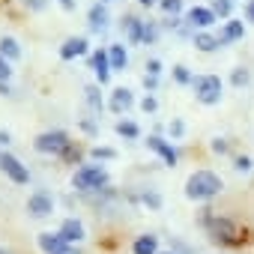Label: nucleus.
I'll return each mask as SVG.
<instances>
[{
	"label": "nucleus",
	"instance_id": "obj_3",
	"mask_svg": "<svg viewBox=\"0 0 254 254\" xmlns=\"http://www.w3.org/2000/svg\"><path fill=\"white\" fill-rule=\"evenodd\" d=\"M72 189L81 194H102L108 189V171L102 165H81L72 174Z\"/></svg>",
	"mask_w": 254,
	"mask_h": 254
},
{
	"label": "nucleus",
	"instance_id": "obj_10",
	"mask_svg": "<svg viewBox=\"0 0 254 254\" xmlns=\"http://www.w3.org/2000/svg\"><path fill=\"white\" fill-rule=\"evenodd\" d=\"M27 212H30L33 218H48V215L54 212V197H51L48 191H33V194L27 197Z\"/></svg>",
	"mask_w": 254,
	"mask_h": 254
},
{
	"label": "nucleus",
	"instance_id": "obj_14",
	"mask_svg": "<svg viewBox=\"0 0 254 254\" xmlns=\"http://www.w3.org/2000/svg\"><path fill=\"white\" fill-rule=\"evenodd\" d=\"M87 27H90V33H105L108 30V9H105V3H99V0L87 12Z\"/></svg>",
	"mask_w": 254,
	"mask_h": 254
},
{
	"label": "nucleus",
	"instance_id": "obj_50",
	"mask_svg": "<svg viewBox=\"0 0 254 254\" xmlns=\"http://www.w3.org/2000/svg\"><path fill=\"white\" fill-rule=\"evenodd\" d=\"M159 254H174V251H159Z\"/></svg>",
	"mask_w": 254,
	"mask_h": 254
},
{
	"label": "nucleus",
	"instance_id": "obj_15",
	"mask_svg": "<svg viewBox=\"0 0 254 254\" xmlns=\"http://www.w3.org/2000/svg\"><path fill=\"white\" fill-rule=\"evenodd\" d=\"M239 39H245V24H242V21H236V18H227V21H224V27H221V33H218L221 48H224V45H230V42H239Z\"/></svg>",
	"mask_w": 254,
	"mask_h": 254
},
{
	"label": "nucleus",
	"instance_id": "obj_13",
	"mask_svg": "<svg viewBox=\"0 0 254 254\" xmlns=\"http://www.w3.org/2000/svg\"><path fill=\"white\" fill-rule=\"evenodd\" d=\"M69 245H78L84 236H87V230H84V221L81 218H63V224H60V230H57Z\"/></svg>",
	"mask_w": 254,
	"mask_h": 254
},
{
	"label": "nucleus",
	"instance_id": "obj_42",
	"mask_svg": "<svg viewBox=\"0 0 254 254\" xmlns=\"http://www.w3.org/2000/svg\"><path fill=\"white\" fill-rule=\"evenodd\" d=\"M57 3H60L66 12H72V9H75V0H57Z\"/></svg>",
	"mask_w": 254,
	"mask_h": 254
},
{
	"label": "nucleus",
	"instance_id": "obj_27",
	"mask_svg": "<svg viewBox=\"0 0 254 254\" xmlns=\"http://www.w3.org/2000/svg\"><path fill=\"white\" fill-rule=\"evenodd\" d=\"M159 6H162V12H165L168 18H174V15L183 12V0H159Z\"/></svg>",
	"mask_w": 254,
	"mask_h": 254
},
{
	"label": "nucleus",
	"instance_id": "obj_36",
	"mask_svg": "<svg viewBox=\"0 0 254 254\" xmlns=\"http://www.w3.org/2000/svg\"><path fill=\"white\" fill-rule=\"evenodd\" d=\"M81 156H84V153H81V147H75V141H72V147H69L60 159H66V162H81Z\"/></svg>",
	"mask_w": 254,
	"mask_h": 254
},
{
	"label": "nucleus",
	"instance_id": "obj_41",
	"mask_svg": "<svg viewBox=\"0 0 254 254\" xmlns=\"http://www.w3.org/2000/svg\"><path fill=\"white\" fill-rule=\"evenodd\" d=\"M81 129H84L87 135H96V123H93V120H81Z\"/></svg>",
	"mask_w": 254,
	"mask_h": 254
},
{
	"label": "nucleus",
	"instance_id": "obj_21",
	"mask_svg": "<svg viewBox=\"0 0 254 254\" xmlns=\"http://www.w3.org/2000/svg\"><path fill=\"white\" fill-rule=\"evenodd\" d=\"M99 87H102V84H87V87H84V99H87V108H90L93 114H102V108H105V99H102Z\"/></svg>",
	"mask_w": 254,
	"mask_h": 254
},
{
	"label": "nucleus",
	"instance_id": "obj_49",
	"mask_svg": "<svg viewBox=\"0 0 254 254\" xmlns=\"http://www.w3.org/2000/svg\"><path fill=\"white\" fill-rule=\"evenodd\" d=\"M99 3H114V0H99Z\"/></svg>",
	"mask_w": 254,
	"mask_h": 254
},
{
	"label": "nucleus",
	"instance_id": "obj_39",
	"mask_svg": "<svg viewBox=\"0 0 254 254\" xmlns=\"http://www.w3.org/2000/svg\"><path fill=\"white\" fill-rule=\"evenodd\" d=\"M156 87H159V78H156V75H144V90H147V93H153Z\"/></svg>",
	"mask_w": 254,
	"mask_h": 254
},
{
	"label": "nucleus",
	"instance_id": "obj_40",
	"mask_svg": "<svg viewBox=\"0 0 254 254\" xmlns=\"http://www.w3.org/2000/svg\"><path fill=\"white\" fill-rule=\"evenodd\" d=\"M245 21L254 24V0H245Z\"/></svg>",
	"mask_w": 254,
	"mask_h": 254
},
{
	"label": "nucleus",
	"instance_id": "obj_46",
	"mask_svg": "<svg viewBox=\"0 0 254 254\" xmlns=\"http://www.w3.org/2000/svg\"><path fill=\"white\" fill-rule=\"evenodd\" d=\"M0 144H3V147L9 144V132H0Z\"/></svg>",
	"mask_w": 254,
	"mask_h": 254
},
{
	"label": "nucleus",
	"instance_id": "obj_29",
	"mask_svg": "<svg viewBox=\"0 0 254 254\" xmlns=\"http://www.w3.org/2000/svg\"><path fill=\"white\" fill-rule=\"evenodd\" d=\"M90 156H93L96 162H111V159H117V150H111V147H93Z\"/></svg>",
	"mask_w": 254,
	"mask_h": 254
},
{
	"label": "nucleus",
	"instance_id": "obj_35",
	"mask_svg": "<svg viewBox=\"0 0 254 254\" xmlns=\"http://www.w3.org/2000/svg\"><path fill=\"white\" fill-rule=\"evenodd\" d=\"M9 78H12V63L0 54V81H9Z\"/></svg>",
	"mask_w": 254,
	"mask_h": 254
},
{
	"label": "nucleus",
	"instance_id": "obj_11",
	"mask_svg": "<svg viewBox=\"0 0 254 254\" xmlns=\"http://www.w3.org/2000/svg\"><path fill=\"white\" fill-rule=\"evenodd\" d=\"M120 27H123L126 42H129V45H144V21L138 15H126L120 21Z\"/></svg>",
	"mask_w": 254,
	"mask_h": 254
},
{
	"label": "nucleus",
	"instance_id": "obj_26",
	"mask_svg": "<svg viewBox=\"0 0 254 254\" xmlns=\"http://www.w3.org/2000/svg\"><path fill=\"white\" fill-rule=\"evenodd\" d=\"M248 81H251V72H248L245 66H236V69L230 72V84H233V87H245Z\"/></svg>",
	"mask_w": 254,
	"mask_h": 254
},
{
	"label": "nucleus",
	"instance_id": "obj_37",
	"mask_svg": "<svg viewBox=\"0 0 254 254\" xmlns=\"http://www.w3.org/2000/svg\"><path fill=\"white\" fill-rule=\"evenodd\" d=\"M21 3H24L30 12H42V9L48 6V0H21Z\"/></svg>",
	"mask_w": 254,
	"mask_h": 254
},
{
	"label": "nucleus",
	"instance_id": "obj_5",
	"mask_svg": "<svg viewBox=\"0 0 254 254\" xmlns=\"http://www.w3.org/2000/svg\"><path fill=\"white\" fill-rule=\"evenodd\" d=\"M69 147H72V138L63 129H51V132H42L33 138V150L42 156H63Z\"/></svg>",
	"mask_w": 254,
	"mask_h": 254
},
{
	"label": "nucleus",
	"instance_id": "obj_9",
	"mask_svg": "<svg viewBox=\"0 0 254 254\" xmlns=\"http://www.w3.org/2000/svg\"><path fill=\"white\" fill-rule=\"evenodd\" d=\"M3 174H6L15 186H27V183H30V171H27V165H21V159L12 156V153L3 156Z\"/></svg>",
	"mask_w": 254,
	"mask_h": 254
},
{
	"label": "nucleus",
	"instance_id": "obj_22",
	"mask_svg": "<svg viewBox=\"0 0 254 254\" xmlns=\"http://www.w3.org/2000/svg\"><path fill=\"white\" fill-rule=\"evenodd\" d=\"M114 132H117L120 138H126V141H138V138H141V126H138L135 120H120V123L114 126Z\"/></svg>",
	"mask_w": 254,
	"mask_h": 254
},
{
	"label": "nucleus",
	"instance_id": "obj_43",
	"mask_svg": "<svg viewBox=\"0 0 254 254\" xmlns=\"http://www.w3.org/2000/svg\"><path fill=\"white\" fill-rule=\"evenodd\" d=\"M12 90H9V81H0V96H9Z\"/></svg>",
	"mask_w": 254,
	"mask_h": 254
},
{
	"label": "nucleus",
	"instance_id": "obj_19",
	"mask_svg": "<svg viewBox=\"0 0 254 254\" xmlns=\"http://www.w3.org/2000/svg\"><path fill=\"white\" fill-rule=\"evenodd\" d=\"M108 57H111V69H114V72H123L126 66H129V51H126L123 42L108 45Z\"/></svg>",
	"mask_w": 254,
	"mask_h": 254
},
{
	"label": "nucleus",
	"instance_id": "obj_32",
	"mask_svg": "<svg viewBox=\"0 0 254 254\" xmlns=\"http://www.w3.org/2000/svg\"><path fill=\"white\" fill-rule=\"evenodd\" d=\"M209 147H212V153H218V156H227V153H230V141H227V138H215Z\"/></svg>",
	"mask_w": 254,
	"mask_h": 254
},
{
	"label": "nucleus",
	"instance_id": "obj_12",
	"mask_svg": "<svg viewBox=\"0 0 254 254\" xmlns=\"http://www.w3.org/2000/svg\"><path fill=\"white\" fill-rule=\"evenodd\" d=\"M135 105V93L129 90V87H117V90H111V99H108V108L114 111V114H126Z\"/></svg>",
	"mask_w": 254,
	"mask_h": 254
},
{
	"label": "nucleus",
	"instance_id": "obj_31",
	"mask_svg": "<svg viewBox=\"0 0 254 254\" xmlns=\"http://www.w3.org/2000/svg\"><path fill=\"white\" fill-rule=\"evenodd\" d=\"M174 81H177V84H191L194 75L189 72V66H174Z\"/></svg>",
	"mask_w": 254,
	"mask_h": 254
},
{
	"label": "nucleus",
	"instance_id": "obj_44",
	"mask_svg": "<svg viewBox=\"0 0 254 254\" xmlns=\"http://www.w3.org/2000/svg\"><path fill=\"white\" fill-rule=\"evenodd\" d=\"M57 254H81V251H78L75 245H66V248H63V251H57Z\"/></svg>",
	"mask_w": 254,
	"mask_h": 254
},
{
	"label": "nucleus",
	"instance_id": "obj_18",
	"mask_svg": "<svg viewBox=\"0 0 254 254\" xmlns=\"http://www.w3.org/2000/svg\"><path fill=\"white\" fill-rule=\"evenodd\" d=\"M36 242H39V248H42L45 254H57V251H63V248L69 245V242H66L60 233H51V230L39 233V239H36Z\"/></svg>",
	"mask_w": 254,
	"mask_h": 254
},
{
	"label": "nucleus",
	"instance_id": "obj_16",
	"mask_svg": "<svg viewBox=\"0 0 254 254\" xmlns=\"http://www.w3.org/2000/svg\"><path fill=\"white\" fill-rule=\"evenodd\" d=\"M87 51H90V45H87V39H84V36H69V39L60 45V57H63V60L84 57Z\"/></svg>",
	"mask_w": 254,
	"mask_h": 254
},
{
	"label": "nucleus",
	"instance_id": "obj_45",
	"mask_svg": "<svg viewBox=\"0 0 254 254\" xmlns=\"http://www.w3.org/2000/svg\"><path fill=\"white\" fill-rule=\"evenodd\" d=\"M138 3H141V6H147V9H150V6H159V0H138Z\"/></svg>",
	"mask_w": 254,
	"mask_h": 254
},
{
	"label": "nucleus",
	"instance_id": "obj_6",
	"mask_svg": "<svg viewBox=\"0 0 254 254\" xmlns=\"http://www.w3.org/2000/svg\"><path fill=\"white\" fill-rule=\"evenodd\" d=\"M147 147L168 165V168H177V162H180V153H177V147L171 144V141H165L162 135H150L147 138Z\"/></svg>",
	"mask_w": 254,
	"mask_h": 254
},
{
	"label": "nucleus",
	"instance_id": "obj_34",
	"mask_svg": "<svg viewBox=\"0 0 254 254\" xmlns=\"http://www.w3.org/2000/svg\"><path fill=\"white\" fill-rule=\"evenodd\" d=\"M141 108H144V114H156V111H159V102H156V96H150V93H147V96L141 99Z\"/></svg>",
	"mask_w": 254,
	"mask_h": 254
},
{
	"label": "nucleus",
	"instance_id": "obj_48",
	"mask_svg": "<svg viewBox=\"0 0 254 254\" xmlns=\"http://www.w3.org/2000/svg\"><path fill=\"white\" fill-rule=\"evenodd\" d=\"M0 254H12V251H6V248H0Z\"/></svg>",
	"mask_w": 254,
	"mask_h": 254
},
{
	"label": "nucleus",
	"instance_id": "obj_25",
	"mask_svg": "<svg viewBox=\"0 0 254 254\" xmlns=\"http://www.w3.org/2000/svg\"><path fill=\"white\" fill-rule=\"evenodd\" d=\"M162 36V27L156 21H144V45H156Z\"/></svg>",
	"mask_w": 254,
	"mask_h": 254
},
{
	"label": "nucleus",
	"instance_id": "obj_33",
	"mask_svg": "<svg viewBox=\"0 0 254 254\" xmlns=\"http://www.w3.org/2000/svg\"><path fill=\"white\" fill-rule=\"evenodd\" d=\"M168 132H171V138H183V132H186V123H183L180 117H177V120H171Z\"/></svg>",
	"mask_w": 254,
	"mask_h": 254
},
{
	"label": "nucleus",
	"instance_id": "obj_4",
	"mask_svg": "<svg viewBox=\"0 0 254 254\" xmlns=\"http://www.w3.org/2000/svg\"><path fill=\"white\" fill-rule=\"evenodd\" d=\"M191 90H194V99H197L200 105H218V102H221L224 81H221L218 75H194Z\"/></svg>",
	"mask_w": 254,
	"mask_h": 254
},
{
	"label": "nucleus",
	"instance_id": "obj_1",
	"mask_svg": "<svg viewBox=\"0 0 254 254\" xmlns=\"http://www.w3.org/2000/svg\"><path fill=\"white\" fill-rule=\"evenodd\" d=\"M200 227L206 230V236L215 242V245H221V248H233V245H242V230H239V224L233 221V218H227V215H215L212 209H203L200 212Z\"/></svg>",
	"mask_w": 254,
	"mask_h": 254
},
{
	"label": "nucleus",
	"instance_id": "obj_20",
	"mask_svg": "<svg viewBox=\"0 0 254 254\" xmlns=\"http://www.w3.org/2000/svg\"><path fill=\"white\" fill-rule=\"evenodd\" d=\"M132 254H159V236L156 233H141L132 245Z\"/></svg>",
	"mask_w": 254,
	"mask_h": 254
},
{
	"label": "nucleus",
	"instance_id": "obj_38",
	"mask_svg": "<svg viewBox=\"0 0 254 254\" xmlns=\"http://www.w3.org/2000/svg\"><path fill=\"white\" fill-rule=\"evenodd\" d=\"M144 75H156V78H159V75H162V60H150Z\"/></svg>",
	"mask_w": 254,
	"mask_h": 254
},
{
	"label": "nucleus",
	"instance_id": "obj_24",
	"mask_svg": "<svg viewBox=\"0 0 254 254\" xmlns=\"http://www.w3.org/2000/svg\"><path fill=\"white\" fill-rule=\"evenodd\" d=\"M221 21H227L230 15H233V0H212V6H209Z\"/></svg>",
	"mask_w": 254,
	"mask_h": 254
},
{
	"label": "nucleus",
	"instance_id": "obj_2",
	"mask_svg": "<svg viewBox=\"0 0 254 254\" xmlns=\"http://www.w3.org/2000/svg\"><path fill=\"white\" fill-rule=\"evenodd\" d=\"M224 189L221 177L215 171H194L189 180H186V197L194 200V203H206L212 197H218Z\"/></svg>",
	"mask_w": 254,
	"mask_h": 254
},
{
	"label": "nucleus",
	"instance_id": "obj_17",
	"mask_svg": "<svg viewBox=\"0 0 254 254\" xmlns=\"http://www.w3.org/2000/svg\"><path fill=\"white\" fill-rule=\"evenodd\" d=\"M191 42H194V48H197L200 54H212V51H218V48H221L218 36H215V33H209V30H197V33L191 36Z\"/></svg>",
	"mask_w": 254,
	"mask_h": 254
},
{
	"label": "nucleus",
	"instance_id": "obj_47",
	"mask_svg": "<svg viewBox=\"0 0 254 254\" xmlns=\"http://www.w3.org/2000/svg\"><path fill=\"white\" fill-rule=\"evenodd\" d=\"M3 156H6V153H3V150H0V171H3Z\"/></svg>",
	"mask_w": 254,
	"mask_h": 254
},
{
	"label": "nucleus",
	"instance_id": "obj_8",
	"mask_svg": "<svg viewBox=\"0 0 254 254\" xmlns=\"http://www.w3.org/2000/svg\"><path fill=\"white\" fill-rule=\"evenodd\" d=\"M90 69H93V75H96V81L99 84H108L111 81V57H108V48H96V51H90Z\"/></svg>",
	"mask_w": 254,
	"mask_h": 254
},
{
	"label": "nucleus",
	"instance_id": "obj_23",
	"mask_svg": "<svg viewBox=\"0 0 254 254\" xmlns=\"http://www.w3.org/2000/svg\"><path fill=\"white\" fill-rule=\"evenodd\" d=\"M0 54H3L9 63H12V60H18V57H21V45H18V39L3 36V39H0Z\"/></svg>",
	"mask_w": 254,
	"mask_h": 254
},
{
	"label": "nucleus",
	"instance_id": "obj_7",
	"mask_svg": "<svg viewBox=\"0 0 254 254\" xmlns=\"http://www.w3.org/2000/svg\"><path fill=\"white\" fill-rule=\"evenodd\" d=\"M215 21H218V15H215L209 6H191V9L186 12V24H189L191 30H209Z\"/></svg>",
	"mask_w": 254,
	"mask_h": 254
},
{
	"label": "nucleus",
	"instance_id": "obj_28",
	"mask_svg": "<svg viewBox=\"0 0 254 254\" xmlns=\"http://www.w3.org/2000/svg\"><path fill=\"white\" fill-rule=\"evenodd\" d=\"M141 203H147L150 209H159V206H162V194L153 191V189H144V191H141Z\"/></svg>",
	"mask_w": 254,
	"mask_h": 254
},
{
	"label": "nucleus",
	"instance_id": "obj_30",
	"mask_svg": "<svg viewBox=\"0 0 254 254\" xmlns=\"http://www.w3.org/2000/svg\"><path fill=\"white\" fill-rule=\"evenodd\" d=\"M233 171H236V174H251V171H254L251 156H236V159H233Z\"/></svg>",
	"mask_w": 254,
	"mask_h": 254
}]
</instances>
